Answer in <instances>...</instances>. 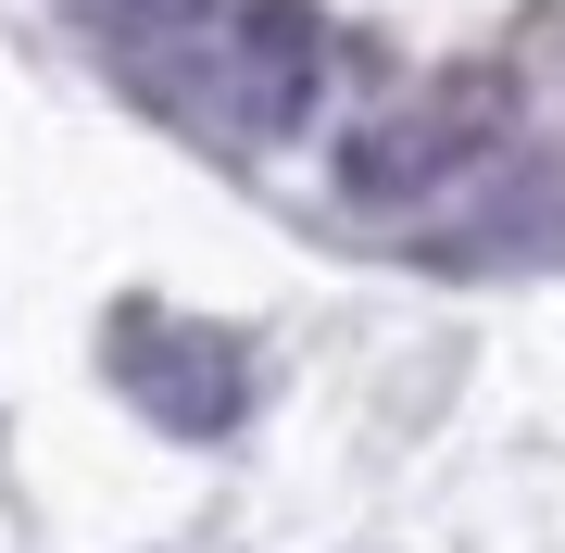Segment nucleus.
<instances>
[{"mask_svg":"<svg viewBox=\"0 0 565 553\" xmlns=\"http://www.w3.org/2000/svg\"><path fill=\"white\" fill-rule=\"evenodd\" d=\"M102 377L151 415L163 440H226L252 415V340L214 328V315H163V302H126L102 328Z\"/></svg>","mask_w":565,"mask_h":553,"instance_id":"f03ea898","label":"nucleus"},{"mask_svg":"<svg viewBox=\"0 0 565 553\" xmlns=\"http://www.w3.org/2000/svg\"><path fill=\"white\" fill-rule=\"evenodd\" d=\"M503 139H515V76L503 63H465V76H440V88H415V102H390V114L352 126L340 189L364 214H403V202H427V189H452L465 164H490Z\"/></svg>","mask_w":565,"mask_h":553,"instance_id":"f257e3e1","label":"nucleus"},{"mask_svg":"<svg viewBox=\"0 0 565 553\" xmlns=\"http://www.w3.org/2000/svg\"><path fill=\"white\" fill-rule=\"evenodd\" d=\"M315 88H327V25L302 0H239V13H226V51H214L226 126H239V139H302Z\"/></svg>","mask_w":565,"mask_h":553,"instance_id":"7ed1b4c3","label":"nucleus"},{"mask_svg":"<svg viewBox=\"0 0 565 553\" xmlns=\"http://www.w3.org/2000/svg\"><path fill=\"white\" fill-rule=\"evenodd\" d=\"M114 13H139V25H202L214 0H114Z\"/></svg>","mask_w":565,"mask_h":553,"instance_id":"20e7f679","label":"nucleus"}]
</instances>
